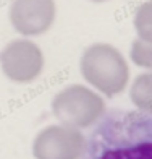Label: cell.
<instances>
[{
    "label": "cell",
    "mask_w": 152,
    "mask_h": 159,
    "mask_svg": "<svg viewBox=\"0 0 152 159\" xmlns=\"http://www.w3.org/2000/svg\"><path fill=\"white\" fill-rule=\"evenodd\" d=\"M81 159H152V115L108 111L88 135Z\"/></svg>",
    "instance_id": "obj_1"
},
{
    "label": "cell",
    "mask_w": 152,
    "mask_h": 159,
    "mask_svg": "<svg viewBox=\"0 0 152 159\" xmlns=\"http://www.w3.org/2000/svg\"><path fill=\"white\" fill-rule=\"evenodd\" d=\"M83 73L105 91H117L125 84L126 65L121 54L108 44H94L83 55Z\"/></svg>",
    "instance_id": "obj_2"
},
{
    "label": "cell",
    "mask_w": 152,
    "mask_h": 159,
    "mask_svg": "<svg viewBox=\"0 0 152 159\" xmlns=\"http://www.w3.org/2000/svg\"><path fill=\"white\" fill-rule=\"evenodd\" d=\"M54 0H13L10 21L13 28L24 36H37L49 31L55 20Z\"/></svg>",
    "instance_id": "obj_3"
},
{
    "label": "cell",
    "mask_w": 152,
    "mask_h": 159,
    "mask_svg": "<svg viewBox=\"0 0 152 159\" xmlns=\"http://www.w3.org/2000/svg\"><path fill=\"white\" fill-rule=\"evenodd\" d=\"M5 71L11 78L29 80L39 73L42 67V52L31 41H13L0 55Z\"/></svg>",
    "instance_id": "obj_4"
},
{
    "label": "cell",
    "mask_w": 152,
    "mask_h": 159,
    "mask_svg": "<svg viewBox=\"0 0 152 159\" xmlns=\"http://www.w3.org/2000/svg\"><path fill=\"white\" fill-rule=\"evenodd\" d=\"M134 30L139 36V39L144 42L152 44V0H147L139 8L136 10L134 15Z\"/></svg>",
    "instance_id": "obj_5"
},
{
    "label": "cell",
    "mask_w": 152,
    "mask_h": 159,
    "mask_svg": "<svg viewBox=\"0 0 152 159\" xmlns=\"http://www.w3.org/2000/svg\"><path fill=\"white\" fill-rule=\"evenodd\" d=\"M133 98L139 107L152 112V75L137 78L133 91Z\"/></svg>",
    "instance_id": "obj_6"
},
{
    "label": "cell",
    "mask_w": 152,
    "mask_h": 159,
    "mask_svg": "<svg viewBox=\"0 0 152 159\" xmlns=\"http://www.w3.org/2000/svg\"><path fill=\"white\" fill-rule=\"evenodd\" d=\"M131 57L136 63L152 67V44L150 42H144L141 39L134 41L131 47Z\"/></svg>",
    "instance_id": "obj_7"
},
{
    "label": "cell",
    "mask_w": 152,
    "mask_h": 159,
    "mask_svg": "<svg viewBox=\"0 0 152 159\" xmlns=\"http://www.w3.org/2000/svg\"><path fill=\"white\" fill-rule=\"evenodd\" d=\"M92 2H104V0H92Z\"/></svg>",
    "instance_id": "obj_8"
}]
</instances>
